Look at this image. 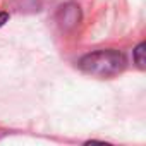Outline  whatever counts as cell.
I'll return each mask as SVG.
<instances>
[{"mask_svg":"<svg viewBox=\"0 0 146 146\" xmlns=\"http://www.w3.org/2000/svg\"><path fill=\"white\" fill-rule=\"evenodd\" d=\"M125 58L119 50H96L79 60V69L96 78H113L124 70Z\"/></svg>","mask_w":146,"mask_h":146,"instance_id":"1","label":"cell"},{"mask_svg":"<svg viewBox=\"0 0 146 146\" xmlns=\"http://www.w3.org/2000/svg\"><path fill=\"white\" fill-rule=\"evenodd\" d=\"M144 43H139L134 50H132V58H134V62H136V65L139 67V69H144Z\"/></svg>","mask_w":146,"mask_h":146,"instance_id":"2","label":"cell"},{"mask_svg":"<svg viewBox=\"0 0 146 146\" xmlns=\"http://www.w3.org/2000/svg\"><path fill=\"white\" fill-rule=\"evenodd\" d=\"M9 21V14L7 12H0V26H4Z\"/></svg>","mask_w":146,"mask_h":146,"instance_id":"3","label":"cell"}]
</instances>
